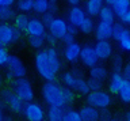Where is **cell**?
Masks as SVG:
<instances>
[{
	"mask_svg": "<svg viewBox=\"0 0 130 121\" xmlns=\"http://www.w3.org/2000/svg\"><path fill=\"white\" fill-rule=\"evenodd\" d=\"M115 12H114V10L111 8V7L108 6H103L99 12V18L100 21L103 22H107V23H115Z\"/></svg>",
	"mask_w": 130,
	"mask_h": 121,
	"instance_id": "obj_24",
	"label": "cell"
},
{
	"mask_svg": "<svg viewBox=\"0 0 130 121\" xmlns=\"http://www.w3.org/2000/svg\"><path fill=\"white\" fill-rule=\"evenodd\" d=\"M10 56H11V55L7 52L6 48L0 45V67L7 65V63H8V59H10Z\"/></svg>",
	"mask_w": 130,
	"mask_h": 121,
	"instance_id": "obj_38",
	"label": "cell"
},
{
	"mask_svg": "<svg viewBox=\"0 0 130 121\" xmlns=\"http://www.w3.org/2000/svg\"><path fill=\"white\" fill-rule=\"evenodd\" d=\"M7 70H8V79H18V78H24L27 74V70L24 67L23 61L18 56H10L7 63Z\"/></svg>",
	"mask_w": 130,
	"mask_h": 121,
	"instance_id": "obj_5",
	"label": "cell"
},
{
	"mask_svg": "<svg viewBox=\"0 0 130 121\" xmlns=\"http://www.w3.org/2000/svg\"><path fill=\"white\" fill-rule=\"evenodd\" d=\"M64 121H83L79 110H73V109H65L64 113Z\"/></svg>",
	"mask_w": 130,
	"mask_h": 121,
	"instance_id": "obj_34",
	"label": "cell"
},
{
	"mask_svg": "<svg viewBox=\"0 0 130 121\" xmlns=\"http://www.w3.org/2000/svg\"><path fill=\"white\" fill-rule=\"evenodd\" d=\"M28 22H30V18H28L24 12L18 14V15H15V18H14V27L20 30V31H26L27 26H28Z\"/></svg>",
	"mask_w": 130,
	"mask_h": 121,
	"instance_id": "obj_23",
	"label": "cell"
},
{
	"mask_svg": "<svg viewBox=\"0 0 130 121\" xmlns=\"http://www.w3.org/2000/svg\"><path fill=\"white\" fill-rule=\"evenodd\" d=\"M127 31H129V29L123 25V23H114L112 25V38L118 42Z\"/></svg>",
	"mask_w": 130,
	"mask_h": 121,
	"instance_id": "obj_26",
	"label": "cell"
},
{
	"mask_svg": "<svg viewBox=\"0 0 130 121\" xmlns=\"http://www.w3.org/2000/svg\"><path fill=\"white\" fill-rule=\"evenodd\" d=\"M123 76L126 80H130V61L123 67Z\"/></svg>",
	"mask_w": 130,
	"mask_h": 121,
	"instance_id": "obj_45",
	"label": "cell"
},
{
	"mask_svg": "<svg viewBox=\"0 0 130 121\" xmlns=\"http://www.w3.org/2000/svg\"><path fill=\"white\" fill-rule=\"evenodd\" d=\"M87 98L88 105L99 109V110H103V109H107L110 105H111V95L110 92H106L103 90H98V91H91L88 95H85Z\"/></svg>",
	"mask_w": 130,
	"mask_h": 121,
	"instance_id": "obj_4",
	"label": "cell"
},
{
	"mask_svg": "<svg viewBox=\"0 0 130 121\" xmlns=\"http://www.w3.org/2000/svg\"><path fill=\"white\" fill-rule=\"evenodd\" d=\"M26 33L28 37H34V35H45L46 34V26L39 18H31L28 22Z\"/></svg>",
	"mask_w": 130,
	"mask_h": 121,
	"instance_id": "obj_14",
	"label": "cell"
},
{
	"mask_svg": "<svg viewBox=\"0 0 130 121\" xmlns=\"http://www.w3.org/2000/svg\"><path fill=\"white\" fill-rule=\"evenodd\" d=\"M95 48V52L99 57V61H104V60H108L112 57V45L110 44V41H96V44L93 45Z\"/></svg>",
	"mask_w": 130,
	"mask_h": 121,
	"instance_id": "obj_12",
	"label": "cell"
},
{
	"mask_svg": "<svg viewBox=\"0 0 130 121\" xmlns=\"http://www.w3.org/2000/svg\"><path fill=\"white\" fill-rule=\"evenodd\" d=\"M89 78L100 80V82H104V80L108 78V71H107V68H106L104 65L96 64V65L89 68Z\"/></svg>",
	"mask_w": 130,
	"mask_h": 121,
	"instance_id": "obj_18",
	"label": "cell"
},
{
	"mask_svg": "<svg viewBox=\"0 0 130 121\" xmlns=\"http://www.w3.org/2000/svg\"><path fill=\"white\" fill-rule=\"evenodd\" d=\"M42 97L49 106H58V107L67 106L64 92H62V86L57 84L56 82H46L43 84Z\"/></svg>",
	"mask_w": 130,
	"mask_h": 121,
	"instance_id": "obj_1",
	"label": "cell"
},
{
	"mask_svg": "<svg viewBox=\"0 0 130 121\" xmlns=\"http://www.w3.org/2000/svg\"><path fill=\"white\" fill-rule=\"evenodd\" d=\"M95 22H93V19L92 17H85V19L83 21V23L80 25L79 27V30L81 31V33H84V34H89V33H92L93 30H95Z\"/></svg>",
	"mask_w": 130,
	"mask_h": 121,
	"instance_id": "obj_27",
	"label": "cell"
},
{
	"mask_svg": "<svg viewBox=\"0 0 130 121\" xmlns=\"http://www.w3.org/2000/svg\"><path fill=\"white\" fill-rule=\"evenodd\" d=\"M12 91L24 102H32L34 99V88L32 84L26 78H18L12 82Z\"/></svg>",
	"mask_w": 130,
	"mask_h": 121,
	"instance_id": "obj_3",
	"label": "cell"
},
{
	"mask_svg": "<svg viewBox=\"0 0 130 121\" xmlns=\"http://www.w3.org/2000/svg\"><path fill=\"white\" fill-rule=\"evenodd\" d=\"M49 2H50V3H57L58 0H49Z\"/></svg>",
	"mask_w": 130,
	"mask_h": 121,
	"instance_id": "obj_57",
	"label": "cell"
},
{
	"mask_svg": "<svg viewBox=\"0 0 130 121\" xmlns=\"http://www.w3.org/2000/svg\"><path fill=\"white\" fill-rule=\"evenodd\" d=\"M79 113H80L83 121H99V118H100V110L88 103L81 106Z\"/></svg>",
	"mask_w": 130,
	"mask_h": 121,
	"instance_id": "obj_16",
	"label": "cell"
},
{
	"mask_svg": "<svg viewBox=\"0 0 130 121\" xmlns=\"http://www.w3.org/2000/svg\"><path fill=\"white\" fill-rule=\"evenodd\" d=\"M77 31H79V29H77L76 26H73V25H71V23H68V34L77 35Z\"/></svg>",
	"mask_w": 130,
	"mask_h": 121,
	"instance_id": "obj_47",
	"label": "cell"
},
{
	"mask_svg": "<svg viewBox=\"0 0 130 121\" xmlns=\"http://www.w3.org/2000/svg\"><path fill=\"white\" fill-rule=\"evenodd\" d=\"M85 17H87V12H85V10L83 7L73 6L72 8L68 11V23H71V25L76 26L77 29H79L80 25L85 19Z\"/></svg>",
	"mask_w": 130,
	"mask_h": 121,
	"instance_id": "obj_11",
	"label": "cell"
},
{
	"mask_svg": "<svg viewBox=\"0 0 130 121\" xmlns=\"http://www.w3.org/2000/svg\"><path fill=\"white\" fill-rule=\"evenodd\" d=\"M46 39H45V35H34V37H28V44H30L31 48L34 49H42Z\"/></svg>",
	"mask_w": 130,
	"mask_h": 121,
	"instance_id": "obj_31",
	"label": "cell"
},
{
	"mask_svg": "<svg viewBox=\"0 0 130 121\" xmlns=\"http://www.w3.org/2000/svg\"><path fill=\"white\" fill-rule=\"evenodd\" d=\"M49 7H50V2L49 0H34V10L32 11L42 15L49 11Z\"/></svg>",
	"mask_w": 130,
	"mask_h": 121,
	"instance_id": "obj_29",
	"label": "cell"
},
{
	"mask_svg": "<svg viewBox=\"0 0 130 121\" xmlns=\"http://www.w3.org/2000/svg\"><path fill=\"white\" fill-rule=\"evenodd\" d=\"M62 92H64V98H65V102H67V105L72 103L73 101H75L76 98V91L73 90V88H69L67 86L62 87Z\"/></svg>",
	"mask_w": 130,
	"mask_h": 121,
	"instance_id": "obj_36",
	"label": "cell"
},
{
	"mask_svg": "<svg viewBox=\"0 0 130 121\" xmlns=\"http://www.w3.org/2000/svg\"><path fill=\"white\" fill-rule=\"evenodd\" d=\"M88 84H89L91 91H98V90H102V88H103V82L96 80V79H92V78L88 79Z\"/></svg>",
	"mask_w": 130,
	"mask_h": 121,
	"instance_id": "obj_39",
	"label": "cell"
},
{
	"mask_svg": "<svg viewBox=\"0 0 130 121\" xmlns=\"http://www.w3.org/2000/svg\"><path fill=\"white\" fill-rule=\"evenodd\" d=\"M3 121H14V118H12V117H4V118H3Z\"/></svg>",
	"mask_w": 130,
	"mask_h": 121,
	"instance_id": "obj_53",
	"label": "cell"
},
{
	"mask_svg": "<svg viewBox=\"0 0 130 121\" xmlns=\"http://www.w3.org/2000/svg\"><path fill=\"white\" fill-rule=\"evenodd\" d=\"M16 7L20 12H30L34 10V0H16Z\"/></svg>",
	"mask_w": 130,
	"mask_h": 121,
	"instance_id": "obj_30",
	"label": "cell"
},
{
	"mask_svg": "<svg viewBox=\"0 0 130 121\" xmlns=\"http://www.w3.org/2000/svg\"><path fill=\"white\" fill-rule=\"evenodd\" d=\"M15 18V11L11 7H0V21L8 22Z\"/></svg>",
	"mask_w": 130,
	"mask_h": 121,
	"instance_id": "obj_32",
	"label": "cell"
},
{
	"mask_svg": "<svg viewBox=\"0 0 130 121\" xmlns=\"http://www.w3.org/2000/svg\"><path fill=\"white\" fill-rule=\"evenodd\" d=\"M125 82V76L122 72H112L108 80V92L110 94H119L122 84Z\"/></svg>",
	"mask_w": 130,
	"mask_h": 121,
	"instance_id": "obj_17",
	"label": "cell"
},
{
	"mask_svg": "<svg viewBox=\"0 0 130 121\" xmlns=\"http://www.w3.org/2000/svg\"><path fill=\"white\" fill-rule=\"evenodd\" d=\"M104 3H106V6H108V7H112V6L117 3V0H104Z\"/></svg>",
	"mask_w": 130,
	"mask_h": 121,
	"instance_id": "obj_51",
	"label": "cell"
},
{
	"mask_svg": "<svg viewBox=\"0 0 130 121\" xmlns=\"http://www.w3.org/2000/svg\"><path fill=\"white\" fill-rule=\"evenodd\" d=\"M125 121H130V112L126 113V116H125Z\"/></svg>",
	"mask_w": 130,
	"mask_h": 121,
	"instance_id": "obj_52",
	"label": "cell"
},
{
	"mask_svg": "<svg viewBox=\"0 0 130 121\" xmlns=\"http://www.w3.org/2000/svg\"><path fill=\"white\" fill-rule=\"evenodd\" d=\"M67 2H68V3H69V4H71L72 7H73V6H79L81 0H67Z\"/></svg>",
	"mask_w": 130,
	"mask_h": 121,
	"instance_id": "obj_50",
	"label": "cell"
},
{
	"mask_svg": "<svg viewBox=\"0 0 130 121\" xmlns=\"http://www.w3.org/2000/svg\"><path fill=\"white\" fill-rule=\"evenodd\" d=\"M49 11H50L52 14H56L57 11H58V4H57V3H50V7H49Z\"/></svg>",
	"mask_w": 130,
	"mask_h": 121,
	"instance_id": "obj_49",
	"label": "cell"
},
{
	"mask_svg": "<svg viewBox=\"0 0 130 121\" xmlns=\"http://www.w3.org/2000/svg\"><path fill=\"white\" fill-rule=\"evenodd\" d=\"M118 44H119V49L121 50L130 52V30L119 39V41H118Z\"/></svg>",
	"mask_w": 130,
	"mask_h": 121,
	"instance_id": "obj_35",
	"label": "cell"
},
{
	"mask_svg": "<svg viewBox=\"0 0 130 121\" xmlns=\"http://www.w3.org/2000/svg\"><path fill=\"white\" fill-rule=\"evenodd\" d=\"M112 25L114 23H107L100 21L95 26V37L98 41H110L112 38Z\"/></svg>",
	"mask_w": 130,
	"mask_h": 121,
	"instance_id": "obj_10",
	"label": "cell"
},
{
	"mask_svg": "<svg viewBox=\"0 0 130 121\" xmlns=\"http://www.w3.org/2000/svg\"><path fill=\"white\" fill-rule=\"evenodd\" d=\"M16 0H0V7H12Z\"/></svg>",
	"mask_w": 130,
	"mask_h": 121,
	"instance_id": "obj_46",
	"label": "cell"
},
{
	"mask_svg": "<svg viewBox=\"0 0 130 121\" xmlns=\"http://www.w3.org/2000/svg\"><path fill=\"white\" fill-rule=\"evenodd\" d=\"M75 38H76V35H72V34H68V33H67V35H65V37L61 39V41H62L65 45H68V44H71V42H75V41H76Z\"/></svg>",
	"mask_w": 130,
	"mask_h": 121,
	"instance_id": "obj_43",
	"label": "cell"
},
{
	"mask_svg": "<svg viewBox=\"0 0 130 121\" xmlns=\"http://www.w3.org/2000/svg\"><path fill=\"white\" fill-rule=\"evenodd\" d=\"M80 61L83 63L85 67H88V68L96 65V64H99V57H98L93 45H89V44H87V45H84L83 48H81Z\"/></svg>",
	"mask_w": 130,
	"mask_h": 121,
	"instance_id": "obj_7",
	"label": "cell"
},
{
	"mask_svg": "<svg viewBox=\"0 0 130 121\" xmlns=\"http://www.w3.org/2000/svg\"><path fill=\"white\" fill-rule=\"evenodd\" d=\"M110 118H111L110 113L106 110V109H103V110L100 112V118H99V121H108Z\"/></svg>",
	"mask_w": 130,
	"mask_h": 121,
	"instance_id": "obj_44",
	"label": "cell"
},
{
	"mask_svg": "<svg viewBox=\"0 0 130 121\" xmlns=\"http://www.w3.org/2000/svg\"><path fill=\"white\" fill-rule=\"evenodd\" d=\"M61 79H62L64 86H67V87H69V88H73V86H75V82H76V76L73 75L72 72H65Z\"/></svg>",
	"mask_w": 130,
	"mask_h": 121,
	"instance_id": "obj_37",
	"label": "cell"
},
{
	"mask_svg": "<svg viewBox=\"0 0 130 121\" xmlns=\"http://www.w3.org/2000/svg\"><path fill=\"white\" fill-rule=\"evenodd\" d=\"M103 7V3L102 2H98V0H87L85 2V6H84V10L87 12L88 17H99V12Z\"/></svg>",
	"mask_w": 130,
	"mask_h": 121,
	"instance_id": "obj_19",
	"label": "cell"
},
{
	"mask_svg": "<svg viewBox=\"0 0 130 121\" xmlns=\"http://www.w3.org/2000/svg\"><path fill=\"white\" fill-rule=\"evenodd\" d=\"M81 46L79 42H71L65 46L64 49V57L68 63H76L77 60H80V53H81Z\"/></svg>",
	"mask_w": 130,
	"mask_h": 121,
	"instance_id": "obj_13",
	"label": "cell"
},
{
	"mask_svg": "<svg viewBox=\"0 0 130 121\" xmlns=\"http://www.w3.org/2000/svg\"><path fill=\"white\" fill-rule=\"evenodd\" d=\"M64 113H65V107L50 106L47 110V120L49 121H64Z\"/></svg>",
	"mask_w": 130,
	"mask_h": 121,
	"instance_id": "obj_21",
	"label": "cell"
},
{
	"mask_svg": "<svg viewBox=\"0 0 130 121\" xmlns=\"http://www.w3.org/2000/svg\"><path fill=\"white\" fill-rule=\"evenodd\" d=\"M108 121H122L121 118H118V117H111V118H110Z\"/></svg>",
	"mask_w": 130,
	"mask_h": 121,
	"instance_id": "obj_54",
	"label": "cell"
},
{
	"mask_svg": "<svg viewBox=\"0 0 130 121\" xmlns=\"http://www.w3.org/2000/svg\"><path fill=\"white\" fill-rule=\"evenodd\" d=\"M2 106H3V99H2V97H0V109H2Z\"/></svg>",
	"mask_w": 130,
	"mask_h": 121,
	"instance_id": "obj_56",
	"label": "cell"
},
{
	"mask_svg": "<svg viewBox=\"0 0 130 121\" xmlns=\"http://www.w3.org/2000/svg\"><path fill=\"white\" fill-rule=\"evenodd\" d=\"M119 99L122 101L123 103H130V80H126L123 84H122V88L119 90Z\"/></svg>",
	"mask_w": 130,
	"mask_h": 121,
	"instance_id": "obj_28",
	"label": "cell"
},
{
	"mask_svg": "<svg viewBox=\"0 0 130 121\" xmlns=\"http://www.w3.org/2000/svg\"><path fill=\"white\" fill-rule=\"evenodd\" d=\"M45 39H46V42L49 44V45H52V46L56 45V42L58 41V39H57L54 35H52L50 33H46V34H45Z\"/></svg>",
	"mask_w": 130,
	"mask_h": 121,
	"instance_id": "obj_41",
	"label": "cell"
},
{
	"mask_svg": "<svg viewBox=\"0 0 130 121\" xmlns=\"http://www.w3.org/2000/svg\"><path fill=\"white\" fill-rule=\"evenodd\" d=\"M98 2H102V3H104V0H98Z\"/></svg>",
	"mask_w": 130,
	"mask_h": 121,
	"instance_id": "obj_58",
	"label": "cell"
},
{
	"mask_svg": "<svg viewBox=\"0 0 130 121\" xmlns=\"http://www.w3.org/2000/svg\"><path fill=\"white\" fill-rule=\"evenodd\" d=\"M111 8L114 10V12L118 18H121L126 11L130 10V0H117V3L114 4Z\"/></svg>",
	"mask_w": 130,
	"mask_h": 121,
	"instance_id": "obj_25",
	"label": "cell"
},
{
	"mask_svg": "<svg viewBox=\"0 0 130 121\" xmlns=\"http://www.w3.org/2000/svg\"><path fill=\"white\" fill-rule=\"evenodd\" d=\"M71 72H72V74L76 76V78H84V74H83V71H81V70H79L77 67H75V68H73V70H72Z\"/></svg>",
	"mask_w": 130,
	"mask_h": 121,
	"instance_id": "obj_48",
	"label": "cell"
},
{
	"mask_svg": "<svg viewBox=\"0 0 130 121\" xmlns=\"http://www.w3.org/2000/svg\"><path fill=\"white\" fill-rule=\"evenodd\" d=\"M47 29L52 35H54L58 41H61L68 33V22L62 18H54Z\"/></svg>",
	"mask_w": 130,
	"mask_h": 121,
	"instance_id": "obj_8",
	"label": "cell"
},
{
	"mask_svg": "<svg viewBox=\"0 0 130 121\" xmlns=\"http://www.w3.org/2000/svg\"><path fill=\"white\" fill-rule=\"evenodd\" d=\"M3 99H4V102L8 105V107L11 109V112H14L15 114H20V113L24 112L26 102H24L22 98H19L14 91L4 90L3 91Z\"/></svg>",
	"mask_w": 130,
	"mask_h": 121,
	"instance_id": "obj_6",
	"label": "cell"
},
{
	"mask_svg": "<svg viewBox=\"0 0 130 121\" xmlns=\"http://www.w3.org/2000/svg\"><path fill=\"white\" fill-rule=\"evenodd\" d=\"M47 57H49V61H50V64L53 65V68L58 72L61 70V60H60V55L58 52H57V49L54 46H50L47 48Z\"/></svg>",
	"mask_w": 130,
	"mask_h": 121,
	"instance_id": "obj_20",
	"label": "cell"
},
{
	"mask_svg": "<svg viewBox=\"0 0 130 121\" xmlns=\"http://www.w3.org/2000/svg\"><path fill=\"white\" fill-rule=\"evenodd\" d=\"M121 19V22L123 23V25H127V26H130V10L129 11H126V12L122 15V17L119 18Z\"/></svg>",
	"mask_w": 130,
	"mask_h": 121,
	"instance_id": "obj_42",
	"label": "cell"
},
{
	"mask_svg": "<svg viewBox=\"0 0 130 121\" xmlns=\"http://www.w3.org/2000/svg\"><path fill=\"white\" fill-rule=\"evenodd\" d=\"M35 68H37V71H38V74L42 76L46 82H54L56 76L58 74V72L53 68L50 61H49L46 49L39 50L38 53L35 55Z\"/></svg>",
	"mask_w": 130,
	"mask_h": 121,
	"instance_id": "obj_2",
	"label": "cell"
},
{
	"mask_svg": "<svg viewBox=\"0 0 130 121\" xmlns=\"http://www.w3.org/2000/svg\"><path fill=\"white\" fill-rule=\"evenodd\" d=\"M111 67L114 72H121L123 71V59L121 55H112L111 59Z\"/></svg>",
	"mask_w": 130,
	"mask_h": 121,
	"instance_id": "obj_33",
	"label": "cell"
},
{
	"mask_svg": "<svg viewBox=\"0 0 130 121\" xmlns=\"http://www.w3.org/2000/svg\"><path fill=\"white\" fill-rule=\"evenodd\" d=\"M73 90L76 92H79L81 95H88L91 92V88H89L88 80H85L84 78H76L75 86H73Z\"/></svg>",
	"mask_w": 130,
	"mask_h": 121,
	"instance_id": "obj_22",
	"label": "cell"
},
{
	"mask_svg": "<svg viewBox=\"0 0 130 121\" xmlns=\"http://www.w3.org/2000/svg\"><path fill=\"white\" fill-rule=\"evenodd\" d=\"M14 34H15L14 26H10L7 23H0V45L2 46H6V45H10V44L15 42Z\"/></svg>",
	"mask_w": 130,
	"mask_h": 121,
	"instance_id": "obj_15",
	"label": "cell"
},
{
	"mask_svg": "<svg viewBox=\"0 0 130 121\" xmlns=\"http://www.w3.org/2000/svg\"><path fill=\"white\" fill-rule=\"evenodd\" d=\"M54 18H56V17H54V14H52L50 11H47V12L42 14V18H41V19H42V22L45 23V26L49 27V25L52 23V21H53Z\"/></svg>",
	"mask_w": 130,
	"mask_h": 121,
	"instance_id": "obj_40",
	"label": "cell"
},
{
	"mask_svg": "<svg viewBox=\"0 0 130 121\" xmlns=\"http://www.w3.org/2000/svg\"><path fill=\"white\" fill-rule=\"evenodd\" d=\"M4 118V116H3V113H2V109H0V121H3Z\"/></svg>",
	"mask_w": 130,
	"mask_h": 121,
	"instance_id": "obj_55",
	"label": "cell"
},
{
	"mask_svg": "<svg viewBox=\"0 0 130 121\" xmlns=\"http://www.w3.org/2000/svg\"><path fill=\"white\" fill-rule=\"evenodd\" d=\"M23 114L27 118V121H43L45 118V112L42 106L35 102H27Z\"/></svg>",
	"mask_w": 130,
	"mask_h": 121,
	"instance_id": "obj_9",
	"label": "cell"
}]
</instances>
